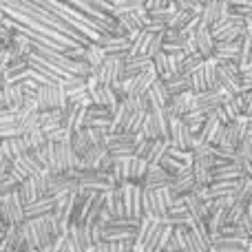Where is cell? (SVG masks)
Listing matches in <instances>:
<instances>
[{
    "label": "cell",
    "instance_id": "cell-1",
    "mask_svg": "<svg viewBox=\"0 0 252 252\" xmlns=\"http://www.w3.org/2000/svg\"><path fill=\"white\" fill-rule=\"evenodd\" d=\"M210 35H213L215 42H228V40H241L244 33H252V22L239 20V18H232L228 13H223L213 27H210Z\"/></svg>",
    "mask_w": 252,
    "mask_h": 252
},
{
    "label": "cell",
    "instance_id": "cell-2",
    "mask_svg": "<svg viewBox=\"0 0 252 252\" xmlns=\"http://www.w3.org/2000/svg\"><path fill=\"white\" fill-rule=\"evenodd\" d=\"M175 197L170 195L168 188H157V190H146L142 188V215H151V217L161 219Z\"/></svg>",
    "mask_w": 252,
    "mask_h": 252
},
{
    "label": "cell",
    "instance_id": "cell-3",
    "mask_svg": "<svg viewBox=\"0 0 252 252\" xmlns=\"http://www.w3.org/2000/svg\"><path fill=\"white\" fill-rule=\"evenodd\" d=\"M33 100L40 111H56L66 104V95L60 89V82L38 84V89L33 93Z\"/></svg>",
    "mask_w": 252,
    "mask_h": 252
},
{
    "label": "cell",
    "instance_id": "cell-4",
    "mask_svg": "<svg viewBox=\"0 0 252 252\" xmlns=\"http://www.w3.org/2000/svg\"><path fill=\"white\" fill-rule=\"evenodd\" d=\"M188 78H190L192 93H201V91H208V89H215L217 87V60H215V58H204V62H201Z\"/></svg>",
    "mask_w": 252,
    "mask_h": 252
},
{
    "label": "cell",
    "instance_id": "cell-5",
    "mask_svg": "<svg viewBox=\"0 0 252 252\" xmlns=\"http://www.w3.org/2000/svg\"><path fill=\"white\" fill-rule=\"evenodd\" d=\"M78 161H80V157L75 155V151L71 148L69 142L53 144V161L49 166V173H53V175L69 173V170L78 168Z\"/></svg>",
    "mask_w": 252,
    "mask_h": 252
},
{
    "label": "cell",
    "instance_id": "cell-6",
    "mask_svg": "<svg viewBox=\"0 0 252 252\" xmlns=\"http://www.w3.org/2000/svg\"><path fill=\"white\" fill-rule=\"evenodd\" d=\"M25 221V204L20 201L18 192L0 197V223L7 226H18Z\"/></svg>",
    "mask_w": 252,
    "mask_h": 252
},
{
    "label": "cell",
    "instance_id": "cell-7",
    "mask_svg": "<svg viewBox=\"0 0 252 252\" xmlns=\"http://www.w3.org/2000/svg\"><path fill=\"white\" fill-rule=\"evenodd\" d=\"M18 197H20L22 204H31V201L40 199V197L49 195L47 190V170H42V173L38 175H31V177H27L25 182H20V186H18Z\"/></svg>",
    "mask_w": 252,
    "mask_h": 252
},
{
    "label": "cell",
    "instance_id": "cell-8",
    "mask_svg": "<svg viewBox=\"0 0 252 252\" xmlns=\"http://www.w3.org/2000/svg\"><path fill=\"white\" fill-rule=\"evenodd\" d=\"M139 135L144 139H166L168 142V118H166L164 111L159 109L148 113L142 128H139Z\"/></svg>",
    "mask_w": 252,
    "mask_h": 252
},
{
    "label": "cell",
    "instance_id": "cell-9",
    "mask_svg": "<svg viewBox=\"0 0 252 252\" xmlns=\"http://www.w3.org/2000/svg\"><path fill=\"white\" fill-rule=\"evenodd\" d=\"M168 146L179 148V151H192V146H195V135L188 130V126L179 118L168 120Z\"/></svg>",
    "mask_w": 252,
    "mask_h": 252
},
{
    "label": "cell",
    "instance_id": "cell-10",
    "mask_svg": "<svg viewBox=\"0 0 252 252\" xmlns=\"http://www.w3.org/2000/svg\"><path fill=\"white\" fill-rule=\"evenodd\" d=\"M120 195H122L124 215L130 219H139L142 215V186L139 184H122L120 186Z\"/></svg>",
    "mask_w": 252,
    "mask_h": 252
},
{
    "label": "cell",
    "instance_id": "cell-11",
    "mask_svg": "<svg viewBox=\"0 0 252 252\" xmlns=\"http://www.w3.org/2000/svg\"><path fill=\"white\" fill-rule=\"evenodd\" d=\"M232 95H228L226 91H221L219 87L215 89H208V91H201V93H195V111H201V113L208 118V115L215 113L217 106H221L226 100H230Z\"/></svg>",
    "mask_w": 252,
    "mask_h": 252
},
{
    "label": "cell",
    "instance_id": "cell-12",
    "mask_svg": "<svg viewBox=\"0 0 252 252\" xmlns=\"http://www.w3.org/2000/svg\"><path fill=\"white\" fill-rule=\"evenodd\" d=\"M111 115H113V111L104 109V106H87L84 109V126H91V128H100L104 130V133H109L113 122H111Z\"/></svg>",
    "mask_w": 252,
    "mask_h": 252
},
{
    "label": "cell",
    "instance_id": "cell-13",
    "mask_svg": "<svg viewBox=\"0 0 252 252\" xmlns=\"http://www.w3.org/2000/svg\"><path fill=\"white\" fill-rule=\"evenodd\" d=\"M64 239L69 241V246L75 252H87L93 248V241L91 235H89V228L87 226H80V223H69L64 232Z\"/></svg>",
    "mask_w": 252,
    "mask_h": 252
},
{
    "label": "cell",
    "instance_id": "cell-14",
    "mask_svg": "<svg viewBox=\"0 0 252 252\" xmlns=\"http://www.w3.org/2000/svg\"><path fill=\"white\" fill-rule=\"evenodd\" d=\"M38 118H40V109L35 106V100H27L20 109H16L18 130L25 133V130H29V128H35V126H38Z\"/></svg>",
    "mask_w": 252,
    "mask_h": 252
},
{
    "label": "cell",
    "instance_id": "cell-15",
    "mask_svg": "<svg viewBox=\"0 0 252 252\" xmlns=\"http://www.w3.org/2000/svg\"><path fill=\"white\" fill-rule=\"evenodd\" d=\"M190 40H192V49H195L197 56H201V58H213L215 40H213V35H210L208 29H204V27H197V29L192 31Z\"/></svg>",
    "mask_w": 252,
    "mask_h": 252
},
{
    "label": "cell",
    "instance_id": "cell-16",
    "mask_svg": "<svg viewBox=\"0 0 252 252\" xmlns=\"http://www.w3.org/2000/svg\"><path fill=\"white\" fill-rule=\"evenodd\" d=\"M2 93H4V97H7V104H9V109H20L22 104H25L27 100H33V93L35 91H31V89H25L22 84H7V87L2 89Z\"/></svg>",
    "mask_w": 252,
    "mask_h": 252
},
{
    "label": "cell",
    "instance_id": "cell-17",
    "mask_svg": "<svg viewBox=\"0 0 252 252\" xmlns=\"http://www.w3.org/2000/svg\"><path fill=\"white\" fill-rule=\"evenodd\" d=\"M89 97H91V104L104 106V109H109V111H115V106H118V102H120L115 91L109 84H100V87H95L93 91H89Z\"/></svg>",
    "mask_w": 252,
    "mask_h": 252
},
{
    "label": "cell",
    "instance_id": "cell-18",
    "mask_svg": "<svg viewBox=\"0 0 252 252\" xmlns=\"http://www.w3.org/2000/svg\"><path fill=\"white\" fill-rule=\"evenodd\" d=\"M168 184H170V175L166 170H161L159 166H148L139 186L146 188V190H157V188H168Z\"/></svg>",
    "mask_w": 252,
    "mask_h": 252
},
{
    "label": "cell",
    "instance_id": "cell-19",
    "mask_svg": "<svg viewBox=\"0 0 252 252\" xmlns=\"http://www.w3.org/2000/svg\"><path fill=\"white\" fill-rule=\"evenodd\" d=\"M195 186H197V184H195V177H192L190 168H186L184 173H179V175H175V177H170L168 190H170V195H173V197H184V195H188V192H190Z\"/></svg>",
    "mask_w": 252,
    "mask_h": 252
},
{
    "label": "cell",
    "instance_id": "cell-20",
    "mask_svg": "<svg viewBox=\"0 0 252 252\" xmlns=\"http://www.w3.org/2000/svg\"><path fill=\"white\" fill-rule=\"evenodd\" d=\"M223 13H226V4L219 2V0H210V2H206L204 7H201V11H199V27L210 29V27H213L215 22L223 16Z\"/></svg>",
    "mask_w": 252,
    "mask_h": 252
},
{
    "label": "cell",
    "instance_id": "cell-21",
    "mask_svg": "<svg viewBox=\"0 0 252 252\" xmlns=\"http://www.w3.org/2000/svg\"><path fill=\"white\" fill-rule=\"evenodd\" d=\"M148 170V164L142 159V157H128L124 159V179L128 184H142L144 175Z\"/></svg>",
    "mask_w": 252,
    "mask_h": 252
},
{
    "label": "cell",
    "instance_id": "cell-22",
    "mask_svg": "<svg viewBox=\"0 0 252 252\" xmlns=\"http://www.w3.org/2000/svg\"><path fill=\"white\" fill-rule=\"evenodd\" d=\"M252 246L250 239H226V237H213L210 252H246Z\"/></svg>",
    "mask_w": 252,
    "mask_h": 252
},
{
    "label": "cell",
    "instance_id": "cell-23",
    "mask_svg": "<svg viewBox=\"0 0 252 252\" xmlns=\"http://www.w3.org/2000/svg\"><path fill=\"white\" fill-rule=\"evenodd\" d=\"M182 199H184V206H186L192 221H206V217H208V201L199 199L192 190L188 192V195H184Z\"/></svg>",
    "mask_w": 252,
    "mask_h": 252
},
{
    "label": "cell",
    "instance_id": "cell-24",
    "mask_svg": "<svg viewBox=\"0 0 252 252\" xmlns=\"http://www.w3.org/2000/svg\"><path fill=\"white\" fill-rule=\"evenodd\" d=\"M128 40L126 35H113V33H100L95 42L104 49V53H126L128 49Z\"/></svg>",
    "mask_w": 252,
    "mask_h": 252
},
{
    "label": "cell",
    "instance_id": "cell-25",
    "mask_svg": "<svg viewBox=\"0 0 252 252\" xmlns=\"http://www.w3.org/2000/svg\"><path fill=\"white\" fill-rule=\"evenodd\" d=\"M102 195H104V213L109 215V219L126 217L124 215V204H122V195H120V186L118 188H109V190H104Z\"/></svg>",
    "mask_w": 252,
    "mask_h": 252
},
{
    "label": "cell",
    "instance_id": "cell-26",
    "mask_svg": "<svg viewBox=\"0 0 252 252\" xmlns=\"http://www.w3.org/2000/svg\"><path fill=\"white\" fill-rule=\"evenodd\" d=\"M53 204H56V195H44V197H40V199L27 204L25 206V221L27 219H35V217H42V215L51 213Z\"/></svg>",
    "mask_w": 252,
    "mask_h": 252
},
{
    "label": "cell",
    "instance_id": "cell-27",
    "mask_svg": "<svg viewBox=\"0 0 252 252\" xmlns=\"http://www.w3.org/2000/svg\"><path fill=\"white\" fill-rule=\"evenodd\" d=\"M221 126H223V124L219 122V120L215 118V115H208V118L204 120V124H201V128L197 130V135H195V144H213Z\"/></svg>",
    "mask_w": 252,
    "mask_h": 252
},
{
    "label": "cell",
    "instance_id": "cell-28",
    "mask_svg": "<svg viewBox=\"0 0 252 252\" xmlns=\"http://www.w3.org/2000/svg\"><path fill=\"white\" fill-rule=\"evenodd\" d=\"M0 153H2L4 159L13 161V159H18L22 153H27V148H25V144H22L20 135H16V137H4V139H0Z\"/></svg>",
    "mask_w": 252,
    "mask_h": 252
},
{
    "label": "cell",
    "instance_id": "cell-29",
    "mask_svg": "<svg viewBox=\"0 0 252 252\" xmlns=\"http://www.w3.org/2000/svg\"><path fill=\"white\" fill-rule=\"evenodd\" d=\"M166 151H168V142L166 139H151L146 153H144V161L148 166H157L161 157L166 155Z\"/></svg>",
    "mask_w": 252,
    "mask_h": 252
},
{
    "label": "cell",
    "instance_id": "cell-30",
    "mask_svg": "<svg viewBox=\"0 0 252 252\" xmlns=\"http://www.w3.org/2000/svg\"><path fill=\"white\" fill-rule=\"evenodd\" d=\"M106 155V146H91L78 161V168H84V170H93L97 168L100 159Z\"/></svg>",
    "mask_w": 252,
    "mask_h": 252
},
{
    "label": "cell",
    "instance_id": "cell-31",
    "mask_svg": "<svg viewBox=\"0 0 252 252\" xmlns=\"http://www.w3.org/2000/svg\"><path fill=\"white\" fill-rule=\"evenodd\" d=\"M20 139H22V144H25L27 153H33V151H38V148L42 146L44 142H47V137H44V133L38 128V126H35V128L25 130V133H20Z\"/></svg>",
    "mask_w": 252,
    "mask_h": 252
},
{
    "label": "cell",
    "instance_id": "cell-32",
    "mask_svg": "<svg viewBox=\"0 0 252 252\" xmlns=\"http://www.w3.org/2000/svg\"><path fill=\"white\" fill-rule=\"evenodd\" d=\"M244 177L239 170V166L235 161H226V164H217L213 168V182H219V179H239Z\"/></svg>",
    "mask_w": 252,
    "mask_h": 252
},
{
    "label": "cell",
    "instance_id": "cell-33",
    "mask_svg": "<svg viewBox=\"0 0 252 252\" xmlns=\"http://www.w3.org/2000/svg\"><path fill=\"white\" fill-rule=\"evenodd\" d=\"M104 56H106L104 49H102L97 42H91V44H87V47L82 49V62L84 64H89L91 69H95V66L104 60Z\"/></svg>",
    "mask_w": 252,
    "mask_h": 252
},
{
    "label": "cell",
    "instance_id": "cell-34",
    "mask_svg": "<svg viewBox=\"0 0 252 252\" xmlns=\"http://www.w3.org/2000/svg\"><path fill=\"white\" fill-rule=\"evenodd\" d=\"M184 252H210V246L201 241L190 228H184Z\"/></svg>",
    "mask_w": 252,
    "mask_h": 252
},
{
    "label": "cell",
    "instance_id": "cell-35",
    "mask_svg": "<svg viewBox=\"0 0 252 252\" xmlns=\"http://www.w3.org/2000/svg\"><path fill=\"white\" fill-rule=\"evenodd\" d=\"M235 201L241 206H252V177H241L235 190Z\"/></svg>",
    "mask_w": 252,
    "mask_h": 252
},
{
    "label": "cell",
    "instance_id": "cell-36",
    "mask_svg": "<svg viewBox=\"0 0 252 252\" xmlns=\"http://www.w3.org/2000/svg\"><path fill=\"white\" fill-rule=\"evenodd\" d=\"M69 144H71V148L75 151V155H78V157H82L84 153L91 148V142H89L87 130H84V128L73 130V133H71V137H69Z\"/></svg>",
    "mask_w": 252,
    "mask_h": 252
},
{
    "label": "cell",
    "instance_id": "cell-37",
    "mask_svg": "<svg viewBox=\"0 0 252 252\" xmlns=\"http://www.w3.org/2000/svg\"><path fill=\"white\" fill-rule=\"evenodd\" d=\"M192 16H197V13H192V11H188V9H173V16H170V20H168V29H177V31H184L186 29V25L190 22V18Z\"/></svg>",
    "mask_w": 252,
    "mask_h": 252
},
{
    "label": "cell",
    "instance_id": "cell-38",
    "mask_svg": "<svg viewBox=\"0 0 252 252\" xmlns=\"http://www.w3.org/2000/svg\"><path fill=\"white\" fill-rule=\"evenodd\" d=\"M42 217H44V223H47V228H49V235L53 237V241L60 239V237H64V232H66V228H69V223L60 221V219H58L53 213H47V215H42Z\"/></svg>",
    "mask_w": 252,
    "mask_h": 252
},
{
    "label": "cell",
    "instance_id": "cell-39",
    "mask_svg": "<svg viewBox=\"0 0 252 252\" xmlns=\"http://www.w3.org/2000/svg\"><path fill=\"white\" fill-rule=\"evenodd\" d=\"M157 166H159L161 170H166V173H168L170 177H175V175L184 173V170H186V168H190V166H188V164H184V161H179V159H175V157H170L168 153H166V155L161 157V159H159V164H157Z\"/></svg>",
    "mask_w": 252,
    "mask_h": 252
},
{
    "label": "cell",
    "instance_id": "cell-40",
    "mask_svg": "<svg viewBox=\"0 0 252 252\" xmlns=\"http://www.w3.org/2000/svg\"><path fill=\"white\" fill-rule=\"evenodd\" d=\"M166 89H168L170 95H179V93H186V91H192L190 89V78L186 75H177V78H170L168 82H164Z\"/></svg>",
    "mask_w": 252,
    "mask_h": 252
},
{
    "label": "cell",
    "instance_id": "cell-41",
    "mask_svg": "<svg viewBox=\"0 0 252 252\" xmlns=\"http://www.w3.org/2000/svg\"><path fill=\"white\" fill-rule=\"evenodd\" d=\"M179 120H182V122L188 126V130H190L192 135H197V130H199L201 124H204L206 115L201 113V111H188V113H184Z\"/></svg>",
    "mask_w": 252,
    "mask_h": 252
},
{
    "label": "cell",
    "instance_id": "cell-42",
    "mask_svg": "<svg viewBox=\"0 0 252 252\" xmlns=\"http://www.w3.org/2000/svg\"><path fill=\"white\" fill-rule=\"evenodd\" d=\"M215 237H226V239H250V235L239 226V223H228Z\"/></svg>",
    "mask_w": 252,
    "mask_h": 252
},
{
    "label": "cell",
    "instance_id": "cell-43",
    "mask_svg": "<svg viewBox=\"0 0 252 252\" xmlns=\"http://www.w3.org/2000/svg\"><path fill=\"white\" fill-rule=\"evenodd\" d=\"M204 62V58L201 56H197V53H192V56H184V60H182V66H179V75H190L192 71L197 69V66Z\"/></svg>",
    "mask_w": 252,
    "mask_h": 252
},
{
    "label": "cell",
    "instance_id": "cell-44",
    "mask_svg": "<svg viewBox=\"0 0 252 252\" xmlns=\"http://www.w3.org/2000/svg\"><path fill=\"white\" fill-rule=\"evenodd\" d=\"M237 102H239V113L246 118H252V91L237 93Z\"/></svg>",
    "mask_w": 252,
    "mask_h": 252
},
{
    "label": "cell",
    "instance_id": "cell-45",
    "mask_svg": "<svg viewBox=\"0 0 252 252\" xmlns=\"http://www.w3.org/2000/svg\"><path fill=\"white\" fill-rule=\"evenodd\" d=\"M18 186H20V182H16V179H13L11 175H4V177H0V197L16 192V190H18Z\"/></svg>",
    "mask_w": 252,
    "mask_h": 252
},
{
    "label": "cell",
    "instance_id": "cell-46",
    "mask_svg": "<svg viewBox=\"0 0 252 252\" xmlns=\"http://www.w3.org/2000/svg\"><path fill=\"white\" fill-rule=\"evenodd\" d=\"M44 137H47V142H53V144L69 142V137H71V130H66L64 126H60V128H56V130H51V133H47V135H44Z\"/></svg>",
    "mask_w": 252,
    "mask_h": 252
},
{
    "label": "cell",
    "instance_id": "cell-47",
    "mask_svg": "<svg viewBox=\"0 0 252 252\" xmlns=\"http://www.w3.org/2000/svg\"><path fill=\"white\" fill-rule=\"evenodd\" d=\"M111 252H130L135 246V239H120V241H109Z\"/></svg>",
    "mask_w": 252,
    "mask_h": 252
},
{
    "label": "cell",
    "instance_id": "cell-48",
    "mask_svg": "<svg viewBox=\"0 0 252 252\" xmlns=\"http://www.w3.org/2000/svg\"><path fill=\"white\" fill-rule=\"evenodd\" d=\"M239 226L244 228L248 235H252V206H246L244 208V213H241V217H239Z\"/></svg>",
    "mask_w": 252,
    "mask_h": 252
},
{
    "label": "cell",
    "instance_id": "cell-49",
    "mask_svg": "<svg viewBox=\"0 0 252 252\" xmlns=\"http://www.w3.org/2000/svg\"><path fill=\"white\" fill-rule=\"evenodd\" d=\"M159 51H161V38H159V33H155V35L151 38V42H148L146 58H148V60H153V58H155Z\"/></svg>",
    "mask_w": 252,
    "mask_h": 252
},
{
    "label": "cell",
    "instance_id": "cell-50",
    "mask_svg": "<svg viewBox=\"0 0 252 252\" xmlns=\"http://www.w3.org/2000/svg\"><path fill=\"white\" fill-rule=\"evenodd\" d=\"M170 7V0H144V9L146 11H155V9Z\"/></svg>",
    "mask_w": 252,
    "mask_h": 252
},
{
    "label": "cell",
    "instance_id": "cell-51",
    "mask_svg": "<svg viewBox=\"0 0 252 252\" xmlns=\"http://www.w3.org/2000/svg\"><path fill=\"white\" fill-rule=\"evenodd\" d=\"M111 166H113V159H111L109 155H104V157L100 159V164H97V170H102V173H109Z\"/></svg>",
    "mask_w": 252,
    "mask_h": 252
},
{
    "label": "cell",
    "instance_id": "cell-52",
    "mask_svg": "<svg viewBox=\"0 0 252 252\" xmlns=\"http://www.w3.org/2000/svg\"><path fill=\"white\" fill-rule=\"evenodd\" d=\"M93 252H111L109 241H100V244H93Z\"/></svg>",
    "mask_w": 252,
    "mask_h": 252
},
{
    "label": "cell",
    "instance_id": "cell-53",
    "mask_svg": "<svg viewBox=\"0 0 252 252\" xmlns=\"http://www.w3.org/2000/svg\"><path fill=\"white\" fill-rule=\"evenodd\" d=\"M4 87H7V73L0 69V89H4Z\"/></svg>",
    "mask_w": 252,
    "mask_h": 252
},
{
    "label": "cell",
    "instance_id": "cell-54",
    "mask_svg": "<svg viewBox=\"0 0 252 252\" xmlns=\"http://www.w3.org/2000/svg\"><path fill=\"white\" fill-rule=\"evenodd\" d=\"M144 252H164V250H159V248H146V246H144Z\"/></svg>",
    "mask_w": 252,
    "mask_h": 252
},
{
    "label": "cell",
    "instance_id": "cell-55",
    "mask_svg": "<svg viewBox=\"0 0 252 252\" xmlns=\"http://www.w3.org/2000/svg\"><path fill=\"white\" fill-rule=\"evenodd\" d=\"M197 2H199L201 7H204V4H206V2H210V0H197Z\"/></svg>",
    "mask_w": 252,
    "mask_h": 252
},
{
    "label": "cell",
    "instance_id": "cell-56",
    "mask_svg": "<svg viewBox=\"0 0 252 252\" xmlns=\"http://www.w3.org/2000/svg\"><path fill=\"white\" fill-rule=\"evenodd\" d=\"M188 2H192V4H199V2H197V0H188Z\"/></svg>",
    "mask_w": 252,
    "mask_h": 252
},
{
    "label": "cell",
    "instance_id": "cell-57",
    "mask_svg": "<svg viewBox=\"0 0 252 252\" xmlns=\"http://www.w3.org/2000/svg\"><path fill=\"white\" fill-rule=\"evenodd\" d=\"M4 230V226H2V223H0V232H2Z\"/></svg>",
    "mask_w": 252,
    "mask_h": 252
}]
</instances>
